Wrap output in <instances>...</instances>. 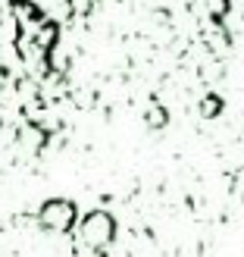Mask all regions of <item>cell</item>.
I'll use <instances>...</instances> for the list:
<instances>
[{
	"mask_svg": "<svg viewBox=\"0 0 244 257\" xmlns=\"http://www.w3.org/2000/svg\"><path fill=\"white\" fill-rule=\"evenodd\" d=\"M75 223V207L66 201H50L47 207L41 210V226L57 229V232H66V229Z\"/></svg>",
	"mask_w": 244,
	"mask_h": 257,
	"instance_id": "6da1fadb",
	"label": "cell"
}]
</instances>
